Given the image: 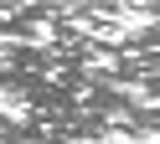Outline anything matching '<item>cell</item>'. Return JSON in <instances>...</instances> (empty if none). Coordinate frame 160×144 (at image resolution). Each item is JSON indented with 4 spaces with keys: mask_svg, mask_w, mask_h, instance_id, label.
<instances>
[{
    "mask_svg": "<svg viewBox=\"0 0 160 144\" xmlns=\"http://www.w3.org/2000/svg\"><path fill=\"white\" fill-rule=\"evenodd\" d=\"M0 144H67V139H57L52 129H42L26 113H5L0 108Z\"/></svg>",
    "mask_w": 160,
    "mask_h": 144,
    "instance_id": "obj_1",
    "label": "cell"
}]
</instances>
